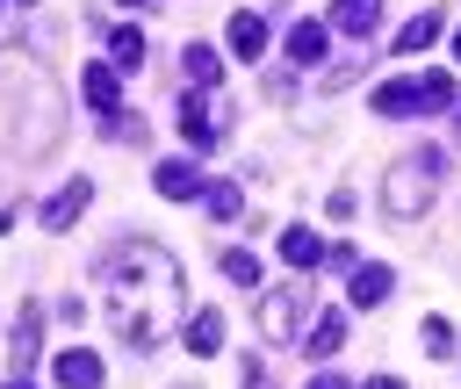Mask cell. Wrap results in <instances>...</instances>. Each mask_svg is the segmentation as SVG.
Segmentation results:
<instances>
[{
  "label": "cell",
  "mask_w": 461,
  "mask_h": 389,
  "mask_svg": "<svg viewBox=\"0 0 461 389\" xmlns=\"http://www.w3.org/2000/svg\"><path fill=\"white\" fill-rule=\"evenodd\" d=\"M94 274H101V288H108V324H115V339L137 346V353H151V346L173 331V317H180V259H173L166 245H151V238H122V245L101 252Z\"/></svg>",
  "instance_id": "obj_1"
},
{
  "label": "cell",
  "mask_w": 461,
  "mask_h": 389,
  "mask_svg": "<svg viewBox=\"0 0 461 389\" xmlns=\"http://www.w3.org/2000/svg\"><path fill=\"white\" fill-rule=\"evenodd\" d=\"M425 346H432V353H439V360H447V353H454V331H447V324H439V317H432V324H425Z\"/></svg>",
  "instance_id": "obj_24"
},
{
  "label": "cell",
  "mask_w": 461,
  "mask_h": 389,
  "mask_svg": "<svg viewBox=\"0 0 461 389\" xmlns=\"http://www.w3.org/2000/svg\"><path fill=\"white\" fill-rule=\"evenodd\" d=\"M339 346H346V310H324V317L310 324V353L324 360V353H339Z\"/></svg>",
  "instance_id": "obj_19"
},
{
  "label": "cell",
  "mask_w": 461,
  "mask_h": 389,
  "mask_svg": "<svg viewBox=\"0 0 461 389\" xmlns=\"http://www.w3.org/2000/svg\"><path fill=\"white\" fill-rule=\"evenodd\" d=\"M375 14H382V0H339L324 22H331V29H346V36H367V29H375Z\"/></svg>",
  "instance_id": "obj_14"
},
{
  "label": "cell",
  "mask_w": 461,
  "mask_h": 389,
  "mask_svg": "<svg viewBox=\"0 0 461 389\" xmlns=\"http://www.w3.org/2000/svg\"><path fill=\"white\" fill-rule=\"evenodd\" d=\"M439 173H447V158H439V151H411L403 166H389V216H396V223H403V216H418V209L432 202Z\"/></svg>",
  "instance_id": "obj_3"
},
{
  "label": "cell",
  "mask_w": 461,
  "mask_h": 389,
  "mask_svg": "<svg viewBox=\"0 0 461 389\" xmlns=\"http://www.w3.org/2000/svg\"><path fill=\"white\" fill-rule=\"evenodd\" d=\"M7 389H29V382H7Z\"/></svg>",
  "instance_id": "obj_29"
},
{
  "label": "cell",
  "mask_w": 461,
  "mask_h": 389,
  "mask_svg": "<svg viewBox=\"0 0 461 389\" xmlns=\"http://www.w3.org/2000/svg\"><path fill=\"white\" fill-rule=\"evenodd\" d=\"M439 22H447V14H411V22L396 29V58H403V50H425V43H439Z\"/></svg>",
  "instance_id": "obj_17"
},
{
  "label": "cell",
  "mask_w": 461,
  "mask_h": 389,
  "mask_svg": "<svg viewBox=\"0 0 461 389\" xmlns=\"http://www.w3.org/2000/svg\"><path fill=\"white\" fill-rule=\"evenodd\" d=\"M310 389H346V375H331V367H324V375H310Z\"/></svg>",
  "instance_id": "obj_25"
},
{
  "label": "cell",
  "mask_w": 461,
  "mask_h": 389,
  "mask_svg": "<svg viewBox=\"0 0 461 389\" xmlns=\"http://www.w3.org/2000/svg\"><path fill=\"white\" fill-rule=\"evenodd\" d=\"M223 130H230V122H216V115H209V101H202V86H187V101H180V137H187L194 151H209V144H216Z\"/></svg>",
  "instance_id": "obj_5"
},
{
  "label": "cell",
  "mask_w": 461,
  "mask_h": 389,
  "mask_svg": "<svg viewBox=\"0 0 461 389\" xmlns=\"http://www.w3.org/2000/svg\"><path fill=\"white\" fill-rule=\"evenodd\" d=\"M216 267H223V281H230V288H252V281H259V259H252V252H223Z\"/></svg>",
  "instance_id": "obj_22"
},
{
  "label": "cell",
  "mask_w": 461,
  "mask_h": 389,
  "mask_svg": "<svg viewBox=\"0 0 461 389\" xmlns=\"http://www.w3.org/2000/svg\"><path fill=\"white\" fill-rule=\"evenodd\" d=\"M454 144H461V115H454Z\"/></svg>",
  "instance_id": "obj_28"
},
{
  "label": "cell",
  "mask_w": 461,
  "mask_h": 389,
  "mask_svg": "<svg viewBox=\"0 0 461 389\" xmlns=\"http://www.w3.org/2000/svg\"><path fill=\"white\" fill-rule=\"evenodd\" d=\"M79 79H86V101H94V115H101V122H108V115H122V79H115V65H86Z\"/></svg>",
  "instance_id": "obj_7"
},
{
  "label": "cell",
  "mask_w": 461,
  "mask_h": 389,
  "mask_svg": "<svg viewBox=\"0 0 461 389\" xmlns=\"http://www.w3.org/2000/svg\"><path fill=\"white\" fill-rule=\"evenodd\" d=\"M36 339H43V310L14 317V367H36Z\"/></svg>",
  "instance_id": "obj_20"
},
{
  "label": "cell",
  "mask_w": 461,
  "mask_h": 389,
  "mask_svg": "<svg viewBox=\"0 0 461 389\" xmlns=\"http://www.w3.org/2000/svg\"><path fill=\"white\" fill-rule=\"evenodd\" d=\"M180 72H187V86L216 94V79H223V58H216L209 43H187V50H180Z\"/></svg>",
  "instance_id": "obj_8"
},
{
  "label": "cell",
  "mask_w": 461,
  "mask_h": 389,
  "mask_svg": "<svg viewBox=\"0 0 461 389\" xmlns=\"http://www.w3.org/2000/svg\"><path fill=\"white\" fill-rule=\"evenodd\" d=\"M367 389H403V382H396V375H382V382H367Z\"/></svg>",
  "instance_id": "obj_26"
},
{
  "label": "cell",
  "mask_w": 461,
  "mask_h": 389,
  "mask_svg": "<svg viewBox=\"0 0 461 389\" xmlns=\"http://www.w3.org/2000/svg\"><path fill=\"white\" fill-rule=\"evenodd\" d=\"M454 108V79L425 72V79H382L375 86V115H439Z\"/></svg>",
  "instance_id": "obj_2"
},
{
  "label": "cell",
  "mask_w": 461,
  "mask_h": 389,
  "mask_svg": "<svg viewBox=\"0 0 461 389\" xmlns=\"http://www.w3.org/2000/svg\"><path fill=\"white\" fill-rule=\"evenodd\" d=\"M86 202H94V180H65V187H58V194H50L36 216H43V231H72Z\"/></svg>",
  "instance_id": "obj_6"
},
{
  "label": "cell",
  "mask_w": 461,
  "mask_h": 389,
  "mask_svg": "<svg viewBox=\"0 0 461 389\" xmlns=\"http://www.w3.org/2000/svg\"><path fill=\"white\" fill-rule=\"evenodd\" d=\"M454 58H461V29H454Z\"/></svg>",
  "instance_id": "obj_27"
},
{
  "label": "cell",
  "mask_w": 461,
  "mask_h": 389,
  "mask_svg": "<svg viewBox=\"0 0 461 389\" xmlns=\"http://www.w3.org/2000/svg\"><path fill=\"white\" fill-rule=\"evenodd\" d=\"M303 310H310V295H303V288H274V295H259V331L281 346V339H295V331H303Z\"/></svg>",
  "instance_id": "obj_4"
},
{
  "label": "cell",
  "mask_w": 461,
  "mask_h": 389,
  "mask_svg": "<svg viewBox=\"0 0 461 389\" xmlns=\"http://www.w3.org/2000/svg\"><path fill=\"white\" fill-rule=\"evenodd\" d=\"M202 194H209V216H223V223H230V216H245V194H238V180H209Z\"/></svg>",
  "instance_id": "obj_21"
},
{
  "label": "cell",
  "mask_w": 461,
  "mask_h": 389,
  "mask_svg": "<svg viewBox=\"0 0 461 389\" xmlns=\"http://www.w3.org/2000/svg\"><path fill=\"white\" fill-rule=\"evenodd\" d=\"M230 50H238V58H259V50H267V22H259V14H230Z\"/></svg>",
  "instance_id": "obj_16"
},
{
  "label": "cell",
  "mask_w": 461,
  "mask_h": 389,
  "mask_svg": "<svg viewBox=\"0 0 461 389\" xmlns=\"http://www.w3.org/2000/svg\"><path fill=\"white\" fill-rule=\"evenodd\" d=\"M324 43H331V29H324V22H295V29H288V58H295V65H317V58H324Z\"/></svg>",
  "instance_id": "obj_13"
},
{
  "label": "cell",
  "mask_w": 461,
  "mask_h": 389,
  "mask_svg": "<svg viewBox=\"0 0 461 389\" xmlns=\"http://www.w3.org/2000/svg\"><path fill=\"white\" fill-rule=\"evenodd\" d=\"M108 137H122V144H144V122H137V115H108Z\"/></svg>",
  "instance_id": "obj_23"
},
{
  "label": "cell",
  "mask_w": 461,
  "mask_h": 389,
  "mask_svg": "<svg viewBox=\"0 0 461 389\" xmlns=\"http://www.w3.org/2000/svg\"><path fill=\"white\" fill-rule=\"evenodd\" d=\"M108 58H115V72H137V65H144V36H137L130 22H115V29H108Z\"/></svg>",
  "instance_id": "obj_15"
},
{
  "label": "cell",
  "mask_w": 461,
  "mask_h": 389,
  "mask_svg": "<svg viewBox=\"0 0 461 389\" xmlns=\"http://www.w3.org/2000/svg\"><path fill=\"white\" fill-rule=\"evenodd\" d=\"M22 7H29V0H22Z\"/></svg>",
  "instance_id": "obj_30"
},
{
  "label": "cell",
  "mask_w": 461,
  "mask_h": 389,
  "mask_svg": "<svg viewBox=\"0 0 461 389\" xmlns=\"http://www.w3.org/2000/svg\"><path fill=\"white\" fill-rule=\"evenodd\" d=\"M216 346H223V317L216 310H194L187 317V353H216Z\"/></svg>",
  "instance_id": "obj_18"
},
{
  "label": "cell",
  "mask_w": 461,
  "mask_h": 389,
  "mask_svg": "<svg viewBox=\"0 0 461 389\" xmlns=\"http://www.w3.org/2000/svg\"><path fill=\"white\" fill-rule=\"evenodd\" d=\"M389 288H396V274H389V267H353V288H346V295H353V310H375Z\"/></svg>",
  "instance_id": "obj_12"
},
{
  "label": "cell",
  "mask_w": 461,
  "mask_h": 389,
  "mask_svg": "<svg viewBox=\"0 0 461 389\" xmlns=\"http://www.w3.org/2000/svg\"><path fill=\"white\" fill-rule=\"evenodd\" d=\"M281 259L303 274V267H317V259H324V238H317V231H303V223H288V231H281Z\"/></svg>",
  "instance_id": "obj_11"
},
{
  "label": "cell",
  "mask_w": 461,
  "mask_h": 389,
  "mask_svg": "<svg viewBox=\"0 0 461 389\" xmlns=\"http://www.w3.org/2000/svg\"><path fill=\"white\" fill-rule=\"evenodd\" d=\"M151 180H158V194H166V202H187V194H202V173H194L187 158H166Z\"/></svg>",
  "instance_id": "obj_10"
},
{
  "label": "cell",
  "mask_w": 461,
  "mask_h": 389,
  "mask_svg": "<svg viewBox=\"0 0 461 389\" xmlns=\"http://www.w3.org/2000/svg\"><path fill=\"white\" fill-rule=\"evenodd\" d=\"M50 367H58V382H65V389H101V360H94L86 346H72V353H58Z\"/></svg>",
  "instance_id": "obj_9"
}]
</instances>
